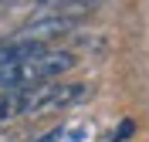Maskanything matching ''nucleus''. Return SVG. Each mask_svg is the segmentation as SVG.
Here are the masks:
<instances>
[{"label":"nucleus","mask_w":149,"mask_h":142,"mask_svg":"<svg viewBox=\"0 0 149 142\" xmlns=\"http://www.w3.org/2000/svg\"><path fill=\"white\" fill-rule=\"evenodd\" d=\"M92 88L85 81H44L34 88H20V91L0 95V122L10 118H37V115H51L61 108L85 102Z\"/></svg>","instance_id":"obj_1"},{"label":"nucleus","mask_w":149,"mask_h":142,"mask_svg":"<svg viewBox=\"0 0 149 142\" xmlns=\"http://www.w3.org/2000/svg\"><path fill=\"white\" fill-rule=\"evenodd\" d=\"M78 64L71 51H41V54H31L24 61H14V64L0 68V95L7 91H20V88H34L44 85V81H58V78L71 71Z\"/></svg>","instance_id":"obj_2"},{"label":"nucleus","mask_w":149,"mask_h":142,"mask_svg":"<svg viewBox=\"0 0 149 142\" xmlns=\"http://www.w3.org/2000/svg\"><path fill=\"white\" fill-rule=\"evenodd\" d=\"M74 27H78V17H68V14H47V17H34V20H27L24 27H17L14 37H17V41L44 44V41H51V37L71 34Z\"/></svg>","instance_id":"obj_3"},{"label":"nucleus","mask_w":149,"mask_h":142,"mask_svg":"<svg viewBox=\"0 0 149 142\" xmlns=\"http://www.w3.org/2000/svg\"><path fill=\"white\" fill-rule=\"evenodd\" d=\"M41 51H44V44H34V41H17V37L0 41V68L14 64V61H24L31 54H41Z\"/></svg>","instance_id":"obj_4"},{"label":"nucleus","mask_w":149,"mask_h":142,"mask_svg":"<svg viewBox=\"0 0 149 142\" xmlns=\"http://www.w3.org/2000/svg\"><path fill=\"white\" fill-rule=\"evenodd\" d=\"M74 135H78V129H71V125H58V129L37 135V139H31V142H74Z\"/></svg>","instance_id":"obj_5"},{"label":"nucleus","mask_w":149,"mask_h":142,"mask_svg":"<svg viewBox=\"0 0 149 142\" xmlns=\"http://www.w3.org/2000/svg\"><path fill=\"white\" fill-rule=\"evenodd\" d=\"M37 7H47V10H71V7H78V3H85V0H34Z\"/></svg>","instance_id":"obj_6"},{"label":"nucleus","mask_w":149,"mask_h":142,"mask_svg":"<svg viewBox=\"0 0 149 142\" xmlns=\"http://www.w3.org/2000/svg\"><path fill=\"white\" fill-rule=\"evenodd\" d=\"M132 132H136V122H129V118H125V122H122L119 129H112V135H109V142H125V139H129Z\"/></svg>","instance_id":"obj_7"},{"label":"nucleus","mask_w":149,"mask_h":142,"mask_svg":"<svg viewBox=\"0 0 149 142\" xmlns=\"http://www.w3.org/2000/svg\"><path fill=\"white\" fill-rule=\"evenodd\" d=\"M0 142H14V139H10V135H0Z\"/></svg>","instance_id":"obj_8"}]
</instances>
